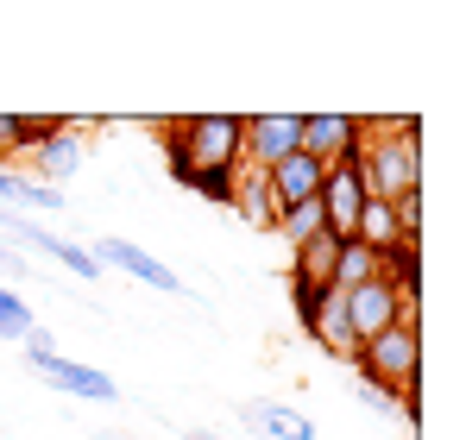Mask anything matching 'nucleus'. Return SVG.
Masks as SVG:
<instances>
[{
	"label": "nucleus",
	"instance_id": "obj_1",
	"mask_svg": "<svg viewBox=\"0 0 466 440\" xmlns=\"http://www.w3.org/2000/svg\"><path fill=\"white\" fill-rule=\"evenodd\" d=\"M360 176H366V195H372V202L422 195V126H416L410 114H397V120H366Z\"/></svg>",
	"mask_w": 466,
	"mask_h": 440
},
{
	"label": "nucleus",
	"instance_id": "obj_2",
	"mask_svg": "<svg viewBox=\"0 0 466 440\" xmlns=\"http://www.w3.org/2000/svg\"><path fill=\"white\" fill-rule=\"evenodd\" d=\"M157 145H170L189 176L196 170H228L239 176L246 170V120L239 114H183V120H152Z\"/></svg>",
	"mask_w": 466,
	"mask_h": 440
},
{
	"label": "nucleus",
	"instance_id": "obj_3",
	"mask_svg": "<svg viewBox=\"0 0 466 440\" xmlns=\"http://www.w3.org/2000/svg\"><path fill=\"white\" fill-rule=\"evenodd\" d=\"M353 377L379 384L390 396H416V384H422V327L397 321L385 334H372V340L353 353Z\"/></svg>",
	"mask_w": 466,
	"mask_h": 440
},
{
	"label": "nucleus",
	"instance_id": "obj_4",
	"mask_svg": "<svg viewBox=\"0 0 466 440\" xmlns=\"http://www.w3.org/2000/svg\"><path fill=\"white\" fill-rule=\"evenodd\" d=\"M88 139H95V126H88V120H51V133L25 151V176H32V183H45V189H64L82 164H88V151H95Z\"/></svg>",
	"mask_w": 466,
	"mask_h": 440
},
{
	"label": "nucleus",
	"instance_id": "obj_5",
	"mask_svg": "<svg viewBox=\"0 0 466 440\" xmlns=\"http://www.w3.org/2000/svg\"><path fill=\"white\" fill-rule=\"evenodd\" d=\"M297 302V321H303V334H309L315 346L328 353V359H347L353 365V353H360V340H353V327H347V290H290Z\"/></svg>",
	"mask_w": 466,
	"mask_h": 440
},
{
	"label": "nucleus",
	"instance_id": "obj_6",
	"mask_svg": "<svg viewBox=\"0 0 466 440\" xmlns=\"http://www.w3.org/2000/svg\"><path fill=\"white\" fill-rule=\"evenodd\" d=\"M315 208H321L328 239H353L360 208H366V176H360V157H353V164H328V170H321V195H315Z\"/></svg>",
	"mask_w": 466,
	"mask_h": 440
},
{
	"label": "nucleus",
	"instance_id": "obj_7",
	"mask_svg": "<svg viewBox=\"0 0 466 440\" xmlns=\"http://www.w3.org/2000/svg\"><path fill=\"white\" fill-rule=\"evenodd\" d=\"M366 145V120L360 114H303V157L315 164H353Z\"/></svg>",
	"mask_w": 466,
	"mask_h": 440
},
{
	"label": "nucleus",
	"instance_id": "obj_8",
	"mask_svg": "<svg viewBox=\"0 0 466 440\" xmlns=\"http://www.w3.org/2000/svg\"><path fill=\"white\" fill-rule=\"evenodd\" d=\"M88 252H95V265H101V271H127V277H139V284H152V290H164V295H183V277H177V271H170L164 258H152L146 245L120 239V233L95 239Z\"/></svg>",
	"mask_w": 466,
	"mask_h": 440
},
{
	"label": "nucleus",
	"instance_id": "obj_9",
	"mask_svg": "<svg viewBox=\"0 0 466 440\" xmlns=\"http://www.w3.org/2000/svg\"><path fill=\"white\" fill-rule=\"evenodd\" d=\"M303 145V114H252L246 120V170H271Z\"/></svg>",
	"mask_w": 466,
	"mask_h": 440
},
{
	"label": "nucleus",
	"instance_id": "obj_10",
	"mask_svg": "<svg viewBox=\"0 0 466 440\" xmlns=\"http://www.w3.org/2000/svg\"><path fill=\"white\" fill-rule=\"evenodd\" d=\"M25 365L38 371L51 390H64V396H88V403H120V384L107 377V371L95 365H76V359H64V353H45V359H25Z\"/></svg>",
	"mask_w": 466,
	"mask_h": 440
},
{
	"label": "nucleus",
	"instance_id": "obj_11",
	"mask_svg": "<svg viewBox=\"0 0 466 440\" xmlns=\"http://www.w3.org/2000/svg\"><path fill=\"white\" fill-rule=\"evenodd\" d=\"M403 321V302L390 295L385 277H372V284H360V290H347V327H353V340L366 346L372 334H385Z\"/></svg>",
	"mask_w": 466,
	"mask_h": 440
},
{
	"label": "nucleus",
	"instance_id": "obj_12",
	"mask_svg": "<svg viewBox=\"0 0 466 440\" xmlns=\"http://www.w3.org/2000/svg\"><path fill=\"white\" fill-rule=\"evenodd\" d=\"M233 415H239V428H252V435H265V440H315V422L303 409L278 403V396H252V403H239Z\"/></svg>",
	"mask_w": 466,
	"mask_h": 440
},
{
	"label": "nucleus",
	"instance_id": "obj_13",
	"mask_svg": "<svg viewBox=\"0 0 466 440\" xmlns=\"http://www.w3.org/2000/svg\"><path fill=\"white\" fill-rule=\"evenodd\" d=\"M321 170H328V164H315V157H303V151H290L284 164L265 170V189H271L278 215H284V208H303V202L321 195Z\"/></svg>",
	"mask_w": 466,
	"mask_h": 440
},
{
	"label": "nucleus",
	"instance_id": "obj_14",
	"mask_svg": "<svg viewBox=\"0 0 466 440\" xmlns=\"http://www.w3.org/2000/svg\"><path fill=\"white\" fill-rule=\"evenodd\" d=\"M334 252H340V239H328V233L297 245L290 252V290H328L334 284Z\"/></svg>",
	"mask_w": 466,
	"mask_h": 440
},
{
	"label": "nucleus",
	"instance_id": "obj_15",
	"mask_svg": "<svg viewBox=\"0 0 466 440\" xmlns=\"http://www.w3.org/2000/svg\"><path fill=\"white\" fill-rule=\"evenodd\" d=\"M51 120L57 114H0V164H25V151L38 145L45 133H51Z\"/></svg>",
	"mask_w": 466,
	"mask_h": 440
},
{
	"label": "nucleus",
	"instance_id": "obj_16",
	"mask_svg": "<svg viewBox=\"0 0 466 440\" xmlns=\"http://www.w3.org/2000/svg\"><path fill=\"white\" fill-rule=\"evenodd\" d=\"M233 208H239L246 226H258V233L278 226V202H271V189H265V170H239V195H233Z\"/></svg>",
	"mask_w": 466,
	"mask_h": 440
},
{
	"label": "nucleus",
	"instance_id": "obj_17",
	"mask_svg": "<svg viewBox=\"0 0 466 440\" xmlns=\"http://www.w3.org/2000/svg\"><path fill=\"white\" fill-rule=\"evenodd\" d=\"M372 277H385V258L366 252L360 239H340V252H334V290H360Z\"/></svg>",
	"mask_w": 466,
	"mask_h": 440
},
{
	"label": "nucleus",
	"instance_id": "obj_18",
	"mask_svg": "<svg viewBox=\"0 0 466 440\" xmlns=\"http://www.w3.org/2000/svg\"><path fill=\"white\" fill-rule=\"evenodd\" d=\"M32 327H38L32 302H25L19 290H6V284H0V340H19V346H25V334H32Z\"/></svg>",
	"mask_w": 466,
	"mask_h": 440
},
{
	"label": "nucleus",
	"instance_id": "obj_19",
	"mask_svg": "<svg viewBox=\"0 0 466 440\" xmlns=\"http://www.w3.org/2000/svg\"><path fill=\"white\" fill-rule=\"evenodd\" d=\"M271 233H284V239H290V252H297V245H309L315 233H328V226H321V208H315V202H303V208H284Z\"/></svg>",
	"mask_w": 466,
	"mask_h": 440
},
{
	"label": "nucleus",
	"instance_id": "obj_20",
	"mask_svg": "<svg viewBox=\"0 0 466 440\" xmlns=\"http://www.w3.org/2000/svg\"><path fill=\"white\" fill-rule=\"evenodd\" d=\"M189 195H202V202H215V208H233L239 176H228V170H196V176H189Z\"/></svg>",
	"mask_w": 466,
	"mask_h": 440
},
{
	"label": "nucleus",
	"instance_id": "obj_21",
	"mask_svg": "<svg viewBox=\"0 0 466 440\" xmlns=\"http://www.w3.org/2000/svg\"><path fill=\"white\" fill-rule=\"evenodd\" d=\"M25 271H32V258H25V252H19V245H6V239H0V284H6V290H13V284H19V277H25Z\"/></svg>",
	"mask_w": 466,
	"mask_h": 440
},
{
	"label": "nucleus",
	"instance_id": "obj_22",
	"mask_svg": "<svg viewBox=\"0 0 466 440\" xmlns=\"http://www.w3.org/2000/svg\"><path fill=\"white\" fill-rule=\"evenodd\" d=\"M45 353H57V340H51V327H32L25 334V359H45Z\"/></svg>",
	"mask_w": 466,
	"mask_h": 440
},
{
	"label": "nucleus",
	"instance_id": "obj_23",
	"mask_svg": "<svg viewBox=\"0 0 466 440\" xmlns=\"http://www.w3.org/2000/svg\"><path fill=\"white\" fill-rule=\"evenodd\" d=\"M189 440H221V435H208V428H189Z\"/></svg>",
	"mask_w": 466,
	"mask_h": 440
},
{
	"label": "nucleus",
	"instance_id": "obj_24",
	"mask_svg": "<svg viewBox=\"0 0 466 440\" xmlns=\"http://www.w3.org/2000/svg\"><path fill=\"white\" fill-rule=\"evenodd\" d=\"M410 440H416V435H410Z\"/></svg>",
	"mask_w": 466,
	"mask_h": 440
}]
</instances>
